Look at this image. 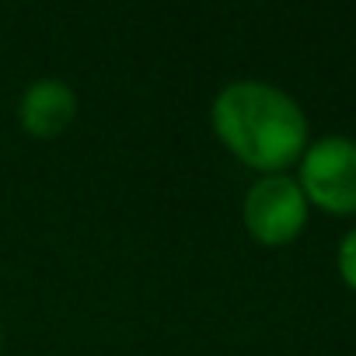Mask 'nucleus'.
<instances>
[{
	"label": "nucleus",
	"instance_id": "20e7f679",
	"mask_svg": "<svg viewBox=\"0 0 356 356\" xmlns=\"http://www.w3.org/2000/svg\"><path fill=\"white\" fill-rule=\"evenodd\" d=\"M74 119H77V95L60 77H39V81H32L25 88L22 102H18V122L35 140L60 136Z\"/></svg>",
	"mask_w": 356,
	"mask_h": 356
},
{
	"label": "nucleus",
	"instance_id": "39448f33",
	"mask_svg": "<svg viewBox=\"0 0 356 356\" xmlns=\"http://www.w3.org/2000/svg\"><path fill=\"white\" fill-rule=\"evenodd\" d=\"M335 266H339V276L349 290H356V227H349L339 241V252H335Z\"/></svg>",
	"mask_w": 356,
	"mask_h": 356
},
{
	"label": "nucleus",
	"instance_id": "f257e3e1",
	"mask_svg": "<svg viewBox=\"0 0 356 356\" xmlns=\"http://www.w3.org/2000/svg\"><path fill=\"white\" fill-rule=\"evenodd\" d=\"M217 140L259 175H280L311 143L307 115L269 81H231L210 108Z\"/></svg>",
	"mask_w": 356,
	"mask_h": 356
},
{
	"label": "nucleus",
	"instance_id": "f03ea898",
	"mask_svg": "<svg viewBox=\"0 0 356 356\" xmlns=\"http://www.w3.org/2000/svg\"><path fill=\"white\" fill-rule=\"evenodd\" d=\"M297 186L304 200L325 213H356V140L328 133L300 154Z\"/></svg>",
	"mask_w": 356,
	"mask_h": 356
},
{
	"label": "nucleus",
	"instance_id": "7ed1b4c3",
	"mask_svg": "<svg viewBox=\"0 0 356 356\" xmlns=\"http://www.w3.org/2000/svg\"><path fill=\"white\" fill-rule=\"evenodd\" d=\"M307 213H311V203L304 200L297 178H290L286 171L259 175L241 203V220L248 234L269 248H280L300 238V231L307 227Z\"/></svg>",
	"mask_w": 356,
	"mask_h": 356
},
{
	"label": "nucleus",
	"instance_id": "423d86ee",
	"mask_svg": "<svg viewBox=\"0 0 356 356\" xmlns=\"http://www.w3.org/2000/svg\"><path fill=\"white\" fill-rule=\"evenodd\" d=\"M0 346H4V332H0Z\"/></svg>",
	"mask_w": 356,
	"mask_h": 356
}]
</instances>
